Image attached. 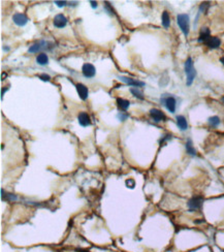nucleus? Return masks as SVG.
<instances>
[{
	"instance_id": "26",
	"label": "nucleus",
	"mask_w": 224,
	"mask_h": 252,
	"mask_svg": "<svg viewBox=\"0 0 224 252\" xmlns=\"http://www.w3.org/2000/svg\"><path fill=\"white\" fill-rule=\"evenodd\" d=\"M118 118L120 119V121H125V120L128 118V115L125 114V115H123V112H120L118 114Z\"/></svg>"
},
{
	"instance_id": "3",
	"label": "nucleus",
	"mask_w": 224,
	"mask_h": 252,
	"mask_svg": "<svg viewBox=\"0 0 224 252\" xmlns=\"http://www.w3.org/2000/svg\"><path fill=\"white\" fill-rule=\"evenodd\" d=\"M161 105H163L171 113L176 112V108H177V100L173 95L170 94H163L160 98Z\"/></svg>"
},
{
	"instance_id": "13",
	"label": "nucleus",
	"mask_w": 224,
	"mask_h": 252,
	"mask_svg": "<svg viewBox=\"0 0 224 252\" xmlns=\"http://www.w3.org/2000/svg\"><path fill=\"white\" fill-rule=\"evenodd\" d=\"M77 91H78V94L80 96V98L82 100H86V99L88 98V95H89V90L88 88L86 87L84 84H81V83H79L77 84Z\"/></svg>"
},
{
	"instance_id": "22",
	"label": "nucleus",
	"mask_w": 224,
	"mask_h": 252,
	"mask_svg": "<svg viewBox=\"0 0 224 252\" xmlns=\"http://www.w3.org/2000/svg\"><path fill=\"white\" fill-rule=\"evenodd\" d=\"M220 118L218 116H212V117H210V118L208 119V123H209V125L210 126H212V127H217L220 124Z\"/></svg>"
},
{
	"instance_id": "10",
	"label": "nucleus",
	"mask_w": 224,
	"mask_h": 252,
	"mask_svg": "<svg viewBox=\"0 0 224 252\" xmlns=\"http://www.w3.org/2000/svg\"><path fill=\"white\" fill-rule=\"evenodd\" d=\"M150 116H151V118H152L155 122H160V121H162V120H165V115H164V113L162 111H160V110H158V109H152L150 111Z\"/></svg>"
},
{
	"instance_id": "18",
	"label": "nucleus",
	"mask_w": 224,
	"mask_h": 252,
	"mask_svg": "<svg viewBox=\"0 0 224 252\" xmlns=\"http://www.w3.org/2000/svg\"><path fill=\"white\" fill-rule=\"evenodd\" d=\"M161 23H162V26L164 28H168L171 25V19H170V15L165 10V12L162 13V16H161Z\"/></svg>"
},
{
	"instance_id": "6",
	"label": "nucleus",
	"mask_w": 224,
	"mask_h": 252,
	"mask_svg": "<svg viewBox=\"0 0 224 252\" xmlns=\"http://www.w3.org/2000/svg\"><path fill=\"white\" fill-rule=\"evenodd\" d=\"M82 72L86 78H93L96 74V69L91 63H85L82 67Z\"/></svg>"
},
{
	"instance_id": "2",
	"label": "nucleus",
	"mask_w": 224,
	"mask_h": 252,
	"mask_svg": "<svg viewBox=\"0 0 224 252\" xmlns=\"http://www.w3.org/2000/svg\"><path fill=\"white\" fill-rule=\"evenodd\" d=\"M177 23L183 34L187 37L189 35V31H190V19H189V16L187 13H180V15H178Z\"/></svg>"
},
{
	"instance_id": "31",
	"label": "nucleus",
	"mask_w": 224,
	"mask_h": 252,
	"mask_svg": "<svg viewBox=\"0 0 224 252\" xmlns=\"http://www.w3.org/2000/svg\"><path fill=\"white\" fill-rule=\"evenodd\" d=\"M220 62H221V63L224 65V57H221V58H220Z\"/></svg>"
},
{
	"instance_id": "7",
	"label": "nucleus",
	"mask_w": 224,
	"mask_h": 252,
	"mask_svg": "<svg viewBox=\"0 0 224 252\" xmlns=\"http://www.w3.org/2000/svg\"><path fill=\"white\" fill-rule=\"evenodd\" d=\"M13 23H15L16 25L22 27V26H25L26 24L28 23V18H27V17L24 15V13H15V15H13Z\"/></svg>"
},
{
	"instance_id": "9",
	"label": "nucleus",
	"mask_w": 224,
	"mask_h": 252,
	"mask_svg": "<svg viewBox=\"0 0 224 252\" xmlns=\"http://www.w3.org/2000/svg\"><path fill=\"white\" fill-rule=\"evenodd\" d=\"M211 37V31L208 28V27H202L201 29V32H199V36L197 39V41L198 43H201V44H206L208 39Z\"/></svg>"
},
{
	"instance_id": "1",
	"label": "nucleus",
	"mask_w": 224,
	"mask_h": 252,
	"mask_svg": "<svg viewBox=\"0 0 224 252\" xmlns=\"http://www.w3.org/2000/svg\"><path fill=\"white\" fill-rule=\"evenodd\" d=\"M184 69L186 74V85L191 86L196 77V70L194 68L193 61H192L191 57L187 58V60H186L185 65H184Z\"/></svg>"
},
{
	"instance_id": "11",
	"label": "nucleus",
	"mask_w": 224,
	"mask_h": 252,
	"mask_svg": "<svg viewBox=\"0 0 224 252\" xmlns=\"http://www.w3.org/2000/svg\"><path fill=\"white\" fill-rule=\"evenodd\" d=\"M78 121H79V123H80V125L83 127H87L89 125H91L90 116H89L86 112H82V113L79 114Z\"/></svg>"
},
{
	"instance_id": "8",
	"label": "nucleus",
	"mask_w": 224,
	"mask_h": 252,
	"mask_svg": "<svg viewBox=\"0 0 224 252\" xmlns=\"http://www.w3.org/2000/svg\"><path fill=\"white\" fill-rule=\"evenodd\" d=\"M53 24H54L55 27H57V28H63V27L66 26V24H67V18L64 15H62V13H59V15H57L54 18Z\"/></svg>"
},
{
	"instance_id": "28",
	"label": "nucleus",
	"mask_w": 224,
	"mask_h": 252,
	"mask_svg": "<svg viewBox=\"0 0 224 252\" xmlns=\"http://www.w3.org/2000/svg\"><path fill=\"white\" fill-rule=\"evenodd\" d=\"M171 137H173V136H171V134H166V136H165L163 137V139H161L160 144L162 145V144L164 143V141H168V140H171Z\"/></svg>"
},
{
	"instance_id": "23",
	"label": "nucleus",
	"mask_w": 224,
	"mask_h": 252,
	"mask_svg": "<svg viewBox=\"0 0 224 252\" xmlns=\"http://www.w3.org/2000/svg\"><path fill=\"white\" fill-rule=\"evenodd\" d=\"M210 8V2H202L201 6H199V10H198V13H206L208 12V8Z\"/></svg>"
},
{
	"instance_id": "33",
	"label": "nucleus",
	"mask_w": 224,
	"mask_h": 252,
	"mask_svg": "<svg viewBox=\"0 0 224 252\" xmlns=\"http://www.w3.org/2000/svg\"><path fill=\"white\" fill-rule=\"evenodd\" d=\"M221 252H224V250H221Z\"/></svg>"
},
{
	"instance_id": "24",
	"label": "nucleus",
	"mask_w": 224,
	"mask_h": 252,
	"mask_svg": "<svg viewBox=\"0 0 224 252\" xmlns=\"http://www.w3.org/2000/svg\"><path fill=\"white\" fill-rule=\"evenodd\" d=\"M126 186L127 187H130V188H134V186H135V182L132 179H128V180H126Z\"/></svg>"
},
{
	"instance_id": "4",
	"label": "nucleus",
	"mask_w": 224,
	"mask_h": 252,
	"mask_svg": "<svg viewBox=\"0 0 224 252\" xmlns=\"http://www.w3.org/2000/svg\"><path fill=\"white\" fill-rule=\"evenodd\" d=\"M53 47V44L49 43V41L46 40H39L37 43L33 44L32 46H30V48L28 49L29 53H37L39 51L43 50H51V48Z\"/></svg>"
},
{
	"instance_id": "19",
	"label": "nucleus",
	"mask_w": 224,
	"mask_h": 252,
	"mask_svg": "<svg viewBox=\"0 0 224 252\" xmlns=\"http://www.w3.org/2000/svg\"><path fill=\"white\" fill-rule=\"evenodd\" d=\"M36 62L39 65H46V64L49 63V57H48L47 54L40 53V54H38V56L36 57Z\"/></svg>"
},
{
	"instance_id": "29",
	"label": "nucleus",
	"mask_w": 224,
	"mask_h": 252,
	"mask_svg": "<svg viewBox=\"0 0 224 252\" xmlns=\"http://www.w3.org/2000/svg\"><path fill=\"white\" fill-rule=\"evenodd\" d=\"M90 3H91V8H97V2H96V1H90Z\"/></svg>"
},
{
	"instance_id": "32",
	"label": "nucleus",
	"mask_w": 224,
	"mask_h": 252,
	"mask_svg": "<svg viewBox=\"0 0 224 252\" xmlns=\"http://www.w3.org/2000/svg\"><path fill=\"white\" fill-rule=\"evenodd\" d=\"M221 100H222V102L224 103V96H222V98H221Z\"/></svg>"
},
{
	"instance_id": "16",
	"label": "nucleus",
	"mask_w": 224,
	"mask_h": 252,
	"mask_svg": "<svg viewBox=\"0 0 224 252\" xmlns=\"http://www.w3.org/2000/svg\"><path fill=\"white\" fill-rule=\"evenodd\" d=\"M185 148H186V152H187V154L191 155V156H195L196 155V150L193 146V143H192L191 139H188L187 141H186L185 144Z\"/></svg>"
},
{
	"instance_id": "20",
	"label": "nucleus",
	"mask_w": 224,
	"mask_h": 252,
	"mask_svg": "<svg viewBox=\"0 0 224 252\" xmlns=\"http://www.w3.org/2000/svg\"><path fill=\"white\" fill-rule=\"evenodd\" d=\"M117 103H118V106L122 110V111H126V110L128 109L129 105H130V101L126 100V99H123V98H118V99H117Z\"/></svg>"
},
{
	"instance_id": "30",
	"label": "nucleus",
	"mask_w": 224,
	"mask_h": 252,
	"mask_svg": "<svg viewBox=\"0 0 224 252\" xmlns=\"http://www.w3.org/2000/svg\"><path fill=\"white\" fill-rule=\"evenodd\" d=\"M8 90V88H3L2 89V92H1V99H2V97H3V94H4V92H6Z\"/></svg>"
},
{
	"instance_id": "5",
	"label": "nucleus",
	"mask_w": 224,
	"mask_h": 252,
	"mask_svg": "<svg viewBox=\"0 0 224 252\" xmlns=\"http://www.w3.org/2000/svg\"><path fill=\"white\" fill-rule=\"evenodd\" d=\"M204 203V198L202 196H193L187 203L188 209L190 212H194L196 210H201Z\"/></svg>"
},
{
	"instance_id": "17",
	"label": "nucleus",
	"mask_w": 224,
	"mask_h": 252,
	"mask_svg": "<svg viewBox=\"0 0 224 252\" xmlns=\"http://www.w3.org/2000/svg\"><path fill=\"white\" fill-rule=\"evenodd\" d=\"M1 198L2 201H5V202H15L18 199V198L13 194V193H8V192H4L3 189H1Z\"/></svg>"
},
{
	"instance_id": "15",
	"label": "nucleus",
	"mask_w": 224,
	"mask_h": 252,
	"mask_svg": "<svg viewBox=\"0 0 224 252\" xmlns=\"http://www.w3.org/2000/svg\"><path fill=\"white\" fill-rule=\"evenodd\" d=\"M205 44H206L210 49H218L220 44H221V40L216 36H211Z\"/></svg>"
},
{
	"instance_id": "14",
	"label": "nucleus",
	"mask_w": 224,
	"mask_h": 252,
	"mask_svg": "<svg viewBox=\"0 0 224 252\" xmlns=\"http://www.w3.org/2000/svg\"><path fill=\"white\" fill-rule=\"evenodd\" d=\"M176 120H177V125L179 127V129L182 130V131H185L187 130L188 128V123H187V120L184 116L182 115H178L176 117Z\"/></svg>"
},
{
	"instance_id": "27",
	"label": "nucleus",
	"mask_w": 224,
	"mask_h": 252,
	"mask_svg": "<svg viewBox=\"0 0 224 252\" xmlns=\"http://www.w3.org/2000/svg\"><path fill=\"white\" fill-rule=\"evenodd\" d=\"M55 4H56L58 8H64V6L67 4V2L66 1H55Z\"/></svg>"
},
{
	"instance_id": "25",
	"label": "nucleus",
	"mask_w": 224,
	"mask_h": 252,
	"mask_svg": "<svg viewBox=\"0 0 224 252\" xmlns=\"http://www.w3.org/2000/svg\"><path fill=\"white\" fill-rule=\"evenodd\" d=\"M39 79L40 80H43L44 82H49L51 80V77L49 75H46V74H43V75H39Z\"/></svg>"
},
{
	"instance_id": "12",
	"label": "nucleus",
	"mask_w": 224,
	"mask_h": 252,
	"mask_svg": "<svg viewBox=\"0 0 224 252\" xmlns=\"http://www.w3.org/2000/svg\"><path fill=\"white\" fill-rule=\"evenodd\" d=\"M119 79H120V80H121L122 82L126 83L127 85L132 86V87L140 88V87H144V86H145V83H144V82H142V81H137V80H133V79H131V78L119 77Z\"/></svg>"
},
{
	"instance_id": "21",
	"label": "nucleus",
	"mask_w": 224,
	"mask_h": 252,
	"mask_svg": "<svg viewBox=\"0 0 224 252\" xmlns=\"http://www.w3.org/2000/svg\"><path fill=\"white\" fill-rule=\"evenodd\" d=\"M130 92H131V94L134 96V97H136V98H139V99H142V100L145 98L143 91H140L139 88H136V87L130 88Z\"/></svg>"
}]
</instances>
